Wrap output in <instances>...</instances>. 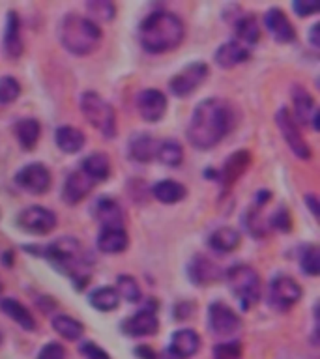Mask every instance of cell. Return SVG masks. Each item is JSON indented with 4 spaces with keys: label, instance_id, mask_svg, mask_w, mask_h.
Segmentation results:
<instances>
[{
    "label": "cell",
    "instance_id": "cell-29",
    "mask_svg": "<svg viewBox=\"0 0 320 359\" xmlns=\"http://www.w3.org/2000/svg\"><path fill=\"white\" fill-rule=\"evenodd\" d=\"M152 193L154 197L163 204H175L180 203L182 198H186L187 189L178 182H173V180H163V182H157L156 186L152 187Z\"/></svg>",
    "mask_w": 320,
    "mask_h": 359
},
{
    "label": "cell",
    "instance_id": "cell-47",
    "mask_svg": "<svg viewBox=\"0 0 320 359\" xmlns=\"http://www.w3.org/2000/svg\"><path fill=\"white\" fill-rule=\"evenodd\" d=\"M319 29H320V24H314L313 29H311V45H313V47H319L320 45Z\"/></svg>",
    "mask_w": 320,
    "mask_h": 359
},
{
    "label": "cell",
    "instance_id": "cell-31",
    "mask_svg": "<svg viewBox=\"0 0 320 359\" xmlns=\"http://www.w3.org/2000/svg\"><path fill=\"white\" fill-rule=\"evenodd\" d=\"M57 145L66 154H77L85 146V135L71 126H62L57 129Z\"/></svg>",
    "mask_w": 320,
    "mask_h": 359
},
{
    "label": "cell",
    "instance_id": "cell-38",
    "mask_svg": "<svg viewBox=\"0 0 320 359\" xmlns=\"http://www.w3.org/2000/svg\"><path fill=\"white\" fill-rule=\"evenodd\" d=\"M19 94H21V85L13 77H2L0 79V103H12L19 98Z\"/></svg>",
    "mask_w": 320,
    "mask_h": 359
},
{
    "label": "cell",
    "instance_id": "cell-37",
    "mask_svg": "<svg viewBox=\"0 0 320 359\" xmlns=\"http://www.w3.org/2000/svg\"><path fill=\"white\" fill-rule=\"evenodd\" d=\"M87 8L98 21H111V19H115V13H117L115 4L107 2V0H92V2H88Z\"/></svg>",
    "mask_w": 320,
    "mask_h": 359
},
{
    "label": "cell",
    "instance_id": "cell-7",
    "mask_svg": "<svg viewBox=\"0 0 320 359\" xmlns=\"http://www.w3.org/2000/svg\"><path fill=\"white\" fill-rule=\"evenodd\" d=\"M208 77V66L204 62H195L189 64L186 70H182L178 75L170 79L169 88L176 98H187L197 90Z\"/></svg>",
    "mask_w": 320,
    "mask_h": 359
},
{
    "label": "cell",
    "instance_id": "cell-27",
    "mask_svg": "<svg viewBox=\"0 0 320 359\" xmlns=\"http://www.w3.org/2000/svg\"><path fill=\"white\" fill-rule=\"evenodd\" d=\"M189 277L195 284L198 286H206V284L214 283L219 279V270L217 266H214L208 258L204 256H197L193 258V262L189 264Z\"/></svg>",
    "mask_w": 320,
    "mask_h": 359
},
{
    "label": "cell",
    "instance_id": "cell-13",
    "mask_svg": "<svg viewBox=\"0 0 320 359\" xmlns=\"http://www.w3.org/2000/svg\"><path fill=\"white\" fill-rule=\"evenodd\" d=\"M137 110L146 122H159L167 112V98L156 88H146L137 98Z\"/></svg>",
    "mask_w": 320,
    "mask_h": 359
},
{
    "label": "cell",
    "instance_id": "cell-9",
    "mask_svg": "<svg viewBox=\"0 0 320 359\" xmlns=\"http://www.w3.org/2000/svg\"><path fill=\"white\" fill-rule=\"evenodd\" d=\"M208 324L210 330L214 331L216 335L231 337L240 331V328H242V318L228 305L217 302L210 305Z\"/></svg>",
    "mask_w": 320,
    "mask_h": 359
},
{
    "label": "cell",
    "instance_id": "cell-18",
    "mask_svg": "<svg viewBox=\"0 0 320 359\" xmlns=\"http://www.w3.org/2000/svg\"><path fill=\"white\" fill-rule=\"evenodd\" d=\"M266 27L272 32L275 40L279 43H291V41L296 40V30L292 27V23L289 21V17L285 15L283 10L279 8H272L268 13H266Z\"/></svg>",
    "mask_w": 320,
    "mask_h": 359
},
{
    "label": "cell",
    "instance_id": "cell-26",
    "mask_svg": "<svg viewBox=\"0 0 320 359\" xmlns=\"http://www.w3.org/2000/svg\"><path fill=\"white\" fill-rule=\"evenodd\" d=\"M240 242H242L240 232L231 228V226L217 228L216 232H212V236L208 240L210 247L217 251V253H233L234 249H238Z\"/></svg>",
    "mask_w": 320,
    "mask_h": 359
},
{
    "label": "cell",
    "instance_id": "cell-44",
    "mask_svg": "<svg viewBox=\"0 0 320 359\" xmlns=\"http://www.w3.org/2000/svg\"><path fill=\"white\" fill-rule=\"evenodd\" d=\"M294 12L298 15H302V17H307L311 13L319 12V4H314V2H294Z\"/></svg>",
    "mask_w": 320,
    "mask_h": 359
},
{
    "label": "cell",
    "instance_id": "cell-20",
    "mask_svg": "<svg viewBox=\"0 0 320 359\" xmlns=\"http://www.w3.org/2000/svg\"><path fill=\"white\" fill-rule=\"evenodd\" d=\"M249 58V49L240 41H227L216 51V62L225 70L242 64Z\"/></svg>",
    "mask_w": 320,
    "mask_h": 359
},
{
    "label": "cell",
    "instance_id": "cell-23",
    "mask_svg": "<svg viewBox=\"0 0 320 359\" xmlns=\"http://www.w3.org/2000/svg\"><path fill=\"white\" fill-rule=\"evenodd\" d=\"M157 142L156 139H152L148 133H139L131 137L129 140V156L133 157L135 161L139 163H148L156 157L157 152Z\"/></svg>",
    "mask_w": 320,
    "mask_h": 359
},
{
    "label": "cell",
    "instance_id": "cell-16",
    "mask_svg": "<svg viewBox=\"0 0 320 359\" xmlns=\"http://www.w3.org/2000/svg\"><path fill=\"white\" fill-rule=\"evenodd\" d=\"M292 99H294V110H296V118L300 124H311L314 131H319V109L314 105V99L311 98V94L302 90V88H294L292 92ZM296 122V124H298Z\"/></svg>",
    "mask_w": 320,
    "mask_h": 359
},
{
    "label": "cell",
    "instance_id": "cell-39",
    "mask_svg": "<svg viewBox=\"0 0 320 359\" xmlns=\"http://www.w3.org/2000/svg\"><path fill=\"white\" fill-rule=\"evenodd\" d=\"M302 268H303V272L309 273V275H319L320 273L319 247H314V245L305 247V251H303V255H302Z\"/></svg>",
    "mask_w": 320,
    "mask_h": 359
},
{
    "label": "cell",
    "instance_id": "cell-5",
    "mask_svg": "<svg viewBox=\"0 0 320 359\" xmlns=\"http://www.w3.org/2000/svg\"><path fill=\"white\" fill-rule=\"evenodd\" d=\"M227 281L234 295L242 303V309H251L261 300V277L251 266L236 264L227 272Z\"/></svg>",
    "mask_w": 320,
    "mask_h": 359
},
{
    "label": "cell",
    "instance_id": "cell-14",
    "mask_svg": "<svg viewBox=\"0 0 320 359\" xmlns=\"http://www.w3.org/2000/svg\"><path fill=\"white\" fill-rule=\"evenodd\" d=\"M157 330H159V320H157L156 313L150 311V309H143V311L133 314L131 318H128L122 324L124 333L131 337L156 335Z\"/></svg>",
    "mask_w": 320,
    "mask_h": 359
},
{
    "label": "cell",
    "instance_id": "cell-25",
    "mask_svg": "<svg viewBox=\"0 0 320 359\" xmlns=\"http://www.w3.org/2000/svg\"><path fill=\"white\" fill-rule=\"evenodd\" d=\"M0 309L6 313L8 316L15 322V324L21 325L23 330L27 331L36 330L34 316H32L29 309L24 307V305H21L17 300H13V298H4V300H0Z\"/></svg>",
    "mask_w": 320,
    "mask_h": 359
},
{
    "label": "cell",
    "instance_id": "cell-40",
    "mask_svg": "<svg viewBox=\"0 0 320 359\" xmlns=\"http://www.w3.org/2000/svg\"><path fill=\"white\" fill-rule=\"evenodd\" d=\"M214 359H242V344L238 341L217 344L214 348Z\"/></svg>",
    "mask_w": 320,
    "mask_h": 359
},
{
    "label": "cell",
    "instance_id": "cell-12",
    "mask_svg": "<svg viewBox=\"0 0 320 359\" xmlns=\"http://www.w3.org/2000/svg\"><path fill=\"white\" fill-rule=\"evenodd\" d=\"M15 180H17L19 186L27 189V191L34 193V195H41L51 186V173L47 170L43 163H30V165L19 170Z\"/></svg>",
    "mask_w": 320,
    "mask_h": 359
},
{
    "label": "cell",
    "instance_id": "cell-19",
    "mask_svg": "<svg viewBox=\"0 0 320 359\" xmlns=\"http://www.w3.org/2000/svg\"><path fill=\"white\" fill-rule=\"evenodd\" d=\"M4 51L10 58H19L23 54V40H21V21L17 13L10 12L6 17V29H4Z\"/></svg>",
    "mask_w": 320,
    "mask_h": 359
},
{
    "label": "cell",
    "instance_id": "cell-46",
    "mask_svg": "<svg viewBox=\"0 0 320 359\" xmlns=\"http://www.w3.org/2000/svg\"><path fill=\"white\" fill-rule=\"evenodd\" d=\"M305 204H307L309 208H311V212H313V215H319V200H317V197H314L313 193L311 195H305Z\"/></svg>",
    "mask_w": 320,
    "mask_h": 359
},
{
    "label": "cell",
    "instance_id": "cell-43",
    "mask_svg": "<svg viewBox=\"0 0 320 359\" xmlns=\"http://www.w3.org/2000/svg\"><path fill=\"white\" fill-rule=\"evenodd\" d=\"M81 353L85 356L87 359H111L109 358V353L101 350L98 344H94V342H82L81 344Z\"/></svg>",
    "mask_w": 320,
    "mask_h": 359
},
{
    "label": "cell",
    "instance_id": "cell-15",
    "mask_svg": "<svg viewBox=\"0 0 320 359\" xmlns=\"http://www.w3.org/2000/svg\"><path fill=\"white\" fill-rule=\"evenodd\" d=\"M201 348V337L193 330H180L173 333L169 342V352L176 359H187L195 356Z\"/></svg>",
    "mask_w": 320,
    "mask_h": 359
},
{
    "label": "cell",
    "instance_id": "cell-10",
    "mask_svg": "<svg viewBox=\"0 0 320 359\" xmlns=\"http://www.w3.org/2000/svg\"><path fill=\"white\" fill-rule=\"evenodd\" d=\"M300 298H302V288L292 277L279 275L270 284V300H272V305L279 311H286L292 305H296Z\"/></svg>",
    "mask_w": 320,
    "mask_h": 359
},
{
    "label": "cell",
    "instance_id": "cell-21",
    "mask_svg": "<svg viewBox=\"0 0 320 359\" xmlns=\"http://www.w3.org/2000/svg\"><path fill=\"white\" fill-rule=\"evenodd\" d=\"M251 163V156L247 150L234 152L233 156L225 161V167L221 170V182L225 187H231L242 174L247 170Z\"/></svg>",
    "mask_w": 320,
    "mask_h": 359
},
{
    "label": "cell",
    "instance_id": "cell-33",
    "mask_svg": "<svg viewBox=\"0 0 320 359\" xmlns=\"http://www.w3.org/2000/svg\"><path fill=\"white\" fill-rule=\"evenodd\" d=\"M156 157L163 165H169V167H178L184 159V150L182 146L176 142V140H163L157 145Z\"/></svg>",
    "mask_w": 320,
    "mask_h": 359
},
{
    "label": "cell",
    "instance_id": "cell-36",
    "mask_svg": "<svg viewBox=\"0 0 320 359\" xmlns=\"http://www.w3.org/2000/svg\"><path fill=\"white\" fill-rule=\"evenodd\" d=\"M118 298H124L131 303L140 302V286L131 275H120L117 281Z\"/></svg>",
    "mask_w": 320,
    "mask_h": 359
},
{
    "label": "cell",
    "instance_id": "cell-2",
    "mask_svg": "<svg viewBox=\"0 0 320 359\" xmlns=\"http://www.w3.org/2000/svg\"><path fill=\"white\" fill-rule=\"evenodd\" d=\"M186 36V27L178 15L170 12L150 13L140 23L139 38L143 49L152 54L169 52L180 45Z\"/></svg>",
    "mask_w": 320,
    "mask_h": 359
},
{
    "label": "cell",
    "instance_id": "cell-22",
    "mask_svg": "<svg viewBox=\"0 0 320 359\" xmlns=\"http://www.w3.org/2000/svg\"><path fill=\"white\" fill-rule=\"evenodd\" d=\"M129 244L128 232L124 228H101L98 236V247L103 253H122Z\"/></svg>",
    "mask_w": 320,
    "mask_h": 359
},
{
    "label": "cell",
    "instance_id": "cell-48",
    "mask_svg": "<svg viewBox=\"0 0 320 359\" xmlns=\"http://www.w3.org/2000/svg\"><path fill=\"white\" fill-rule=\"evenodd\" d=\"M0 342H2V333H0Z\"/></svg>",
    "mask_w": 320,
    "mask_h": 359
},
{
    "label": "cell",
    "instance_id": "cell-6",
    "mask_svg": "<svg viewBox=\"0 0 320 359\" xmlns=\"http://www.w3.org/2000/svg\"><path fill=\"white\" fill-rule=\"evenodd\" d=\"M81 110L88 122L92 124L96 129H99L103 133V137L112 139L117 135V115H115V109L99 94H82Z\"/></svg>",
    "mask_w": 320,
    "mask_h": 359
},
{
    "label": "cell",
    "instance_id": "cell-17",
    "mask_svg": "<svg viewBox=\"0 0 320 359\" xmlns=\"http://www.w3.org/2000/svg\"><path fill=\"white\" fill-rule=\"evenodd\" d=\"M94 186H96V182L92 178H88L82 170H75V173H71L68 176V180H66L64 189H62V198L68 204L81 203L82 198L92 191Z\"/></svg>",
    "mask_w": 320,
    "mask_h": 359
},
{
    "label": "cell",
    "instance_id": "cell-34",
    "mask_svg": "<svg viewBox=\"0 0 320 359\" xmlns=\"http://www.w3.org/2000/svg\"><path fill=\"white\" fill-rule=\"evenodd\" d=\"M52 328H54V331H57L59 335H62L64 339H68V341H77V339L82 335L81 322H77L75 318L66 316V314L54 316V318H52Z\"/></svg>",
    "mask_w": 320,
    "mask_h": 359
},
{
    "label": "cell",
    "instance_id": "cell-28",
    "mask_svg": "<svg viewBox=\"0 0 320 359\" xmlns=\"http://www.w3.org/2000/svg\"><path fill=\"white\" fill-rule=\"evenodd\" d=\"M81 170L94 182H103L111 174V161L105 154H90L82 159Z\"/></svg>",
    "mask_w": 320,
    "mask_h": 359
},
{
    "label": "cell",
    "instance_id": "cell-8",
    "mask_svg": "<svg viewBox=\"0 0 320 359\" xmlns=\"http://www.w3.org/2000/svg\"><path fill=\"white\" fill-rule=\"evenodd\" d=\"M275 122L279 126L281 133H283V139L286 140V145L292 150V154L300 159H309L311 157V148H309L307 140L303 139L302 133H300V128H298L296 120L292 118L289 109H281L277 115H275Z\"/></svg>",
    "mask_w": 320,
    "mask_h": 359
},
{
    "label": "cell",
    "instance_id": "cell-1",
    "mask_svg": "<svg viewBox=\"0 0 320 359\" xmlns=\"http://www.w3.org/2000/svg\"><path fill=\"white\" fill-rule=\"evenodd\" d=\"M233 128V112L223 99L208 98L195 107L187 126V139L197 150H210Z\"/></svg>",
    "mask_w": 320,
    "mask_h": 359
},
{
    "label": "cell",
    "instance_id": "cell-24",
    "mask_svg": "<svg viewBox=\"0 0 320 359\" xmlns=\"http://www.w3.org/2000/svg\"><path fill=\"white\" fill-rule=\"evenodd\" d=\"M96 217L103 228H124V214L120 206L111 198H101L96 206Z\"/></svg>",
    "mask_w": 320,
    "mask_h": 359
},
{
    "label": "cell",
    "instance_id": "cell-11",
    "mask_svg": "<svg viewBox=\"0 0 320 359\" xmlns=\"http://www.w3.org/2000/svg\"><path fill=\"white\" fill-rule=\"evenodd\" d=\"M17 223L30 234H49L57 226V215L43 206H30L19 214Z\"/></svg>",
    "mask_w": 320,
    "mask_h": 359
},
{
    "label": "cell",
    "instance_id": "cell-4",
    "mask_svg": "<svg viewBox=\"0 0 320 359\" xmlns=\"http://www.w3.org/2000/svg\"><path fill=\"white\" fill-rule=\"evenodd\" d=\"M81 253V244L75 237H59L43 249V256L47 261L59 268L60 272H68L77 290H82L88 283V275H82L85 268H79V264L82 266Z\"/></svg>",
    "mask_w": 320,
    "mask_h": 359
},
{
    "label": "cell",
    "instance_id": "cell-3",
    "mask_svg": "<svg viewBox=\"0 0 320 359\" xmlns=\"http://www.w3.org/2000/svg\"><path fill=\"white\" fill-rule=\"evenodd\" d=\"M60 41L70 52L77 57H85L98 49L101 30L92 19L70 13L60 23Z\"/></svg>",
    "mask_w": 320,
    "mask_h": 359
},
{
    "label": "cell",
    "instance_id": "cell-35",
    "mask_svg": "<svg viewBox=\"0 0 320 359\" xmlns=\"http://www.w3.org/2000/svg\"><path fill=\"white\" fill-rule=\"evenodd\" d=\"M118 303H120V298H118L117 290L115 288H98L96 292L90 294V305L96 307L98 311H115L118 307Z\"/></svg>",
    "mask_w": 320,
    "mask_h": 359
},
{
    "label": "cell",
    "instance_id": "cell-42",
    "mask_svg": "<svg viewBox=\"0 0 320 359\" xmlns=\"http://www.w3.org/2000/svg\"><path fill=\"white\" fill-rule=\"evenodd\" d=\"M38 359H66V348L59 342H47L38 353Z\"/></svg>",
    "mask_w": 320,
    "mask_h": 359
},
{
    "label": "cell",
    "instance_id": "cell-32",
    "mask_svg": "<svg viewBox=\"0 0 320 359\" xmlns=\"http://www.w3.org/2000/svg\"><path fill=\"white\" fill-rule=\"evenodd\" d=\"M236 36H238L240 43L244 45H255L259 38H261V27L256 23L253 15H244L238 19L236 23Z\"/></svg>",
    "mask_w": 320,
    "mask_h": 359
},
{
    "label": "cell",
    "instance_id": "cell-41",
    "mask_svg": "<svg viewBox=\"0 0 320 359\" xmlns=\"http://www.w3.org/2000/svg\"><path fill=\"white\" fill-rule=\"evenodd\" d=\"M270 223H272L274 228H277V230H281V232H289L292 228L291 215H289V212H286L283 206H281L279 210H275V214L272 215Z\"/></svg>",
    "mask_w": 320,
    "mask_h": 359
},
{
    "label": "cell",
    "instance_id": "cell-45",
    "mask_svg": "<svg viewBox=\"0 0 320 359\" xmlns=\"http://www.w3.org/2000/svg\"><path fill=\"white\" fill-rule=\"evenodd\" d=\"M135 353H137L140 359H156V352H154V350L148 346L135 348Z\"/></svg>",
    "mask_w": 320,
    "mask_h": 359
},
{
    "label": "cell",
    "instance_id": "cell-30",
    "mask_svg": "<svg viewBox=\"0 0 320 359\" xmlns=\"http://www.w3.org/2000/svg\"><path fill=\"white\" fill-rule=\"evenodd\" d=\"M40 122L34 120V118H24V120H19L15 124V135H17L19 145L23 146L24 150H32L36 146V142L40 140Z\"/></svg>",
    "mask_w": 320,
    "mask_h": 359
}]
</instances>
